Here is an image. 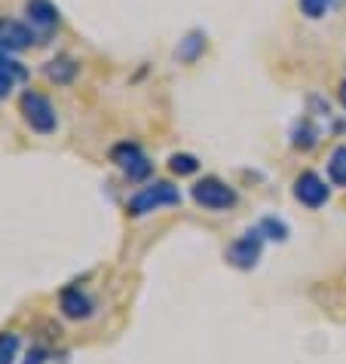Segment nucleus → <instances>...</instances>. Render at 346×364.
<instances>
[{"mask_svg":"<svg viewBox=\"0 0 346 364\" xmlns=\"http://www.w3.org/2000/svg\"><path fill=\"white\" fill-rule=\"evenodd\" d=\"M166 205H181V190L169 181H150L147 187H141L138 193H132L126 199V211L132 218H145L157 208H166Z\"/></svg>","mask_w":346,"mask_h":364,"instance_id":"obj_1","label":"nucleus"},{"mask_svg":"<svg viewBox=\"0 0 346 364\" xmlns=\"http://www.w3.org/2000/svg\"><path fill=\"white\" fill-rule=\"evenodd\" d=\"M19 110H22V119L28 123L31 132H37V135H53L56 132L58 117H56L53 101H49L46 95L28 89V92H22V98H19Z\"/></svg>","mask_w":346,"mask_h":364,"instance_id":"obj_2","label":"nucleus"},{"mask_svg":"<svg viewBox=\"0 0 346 364\" xmlns=\"http://www.w3.org/2000/svg\"><path fill=\"white\" fill-rule=\"evenodd\" d=\"M110 163L123 171L129 181H145V178H150V171H154V163H150L147 154L135 141H123V144L110 147Z\"/></svg>","mask_w":346,"mask_h":364,"instance_id":"obj_3","label":"nucleus"},{"mask_svg":"<svg viewBox=\"0 0 346 364\" xmlns=\"http://www.w3.org/2000/svg\"><path fill=\"white\" fill-rule=\"evenodd\" d=\"M190 196L196 205L209 208V211H227L236 205V190L230 184H224L221 178H202L190 187Z\"/></svg>","mask_w":346,"mask_h":364,"instance_id":"obj_4","label":"nucleus"},{"mask_svg":"<svg viewBox=\"0 0 346 364\" xmlns=\"http://www.w3.org/2000/svg\"><path fill=\"white\" fill-rule=\"evenodd\" d=\"M261 248H263V232L258 227L248 230V232H242V236L227 248L230 267H236V269H254V267H258V260H261Z\"/></svg>","mask_w":346,"mask_h":364,"instance_id":"obj_5","label":"nucleus"},{"mask_svg":"<svg viewBox=\"0 0 346 364\" xmlns=\"http://www.w3.org/2000/svg\"><path fill=\"white\" fill-rule=\"evenodd\" d=\"M331 196V187L315 175V171H303V175L294 178V199L307 208H322Z\"/></svg>","mask_w":346,"mask_h":364,"instance_id":"obj_6","label":"nucleus"},{"mask_svg":"<svg viewBox=\"0 0 346 364\" xmlns=\"http://www.w3.org/2000/svg\"><path fill=\"white\" fill-rule=\"evenodd\" d=\"M37 40L34 28L25 22H16V18H0V53H19V49H28Z\"/></svg>","mask_w":346,"mask_h":364,"instance_id":"obj_7","label":"nucleus"},{"mask_svg":"<svg viewBox=\"0 0 346 364\" xmlns=\"http://www.w3.org/2000/svg\"><path fill=\"white\" fill-rule=\"evenodd\" d=\"M25 16L37 31H53L62 22V13H58L53 0H25Z\"/></svg>","mask_w":346,"mask_h":364,"instance_id":"obj_8","label":"nucleus"},{"mask_svg":"<svg viewBox=\"0 0 346 364\" xmlns=\"http://www.w3.org/2000/svg\"><path fill=\"white\" fill-rule=\"evenodd\" d=\"M58 309H62L65 318H89V312H93V300H89L80 288H65L62 294H58Z\"/></svg>","mask_w":346,"mask_h":364,"instance_id":"obj_9","label":"nucleus"},{"mask_svg":"<svg viewBox=\"0 0 346 364\" xmlns=\"http://www.w3.org/2000/svg\"><path fill=\"white\" fill-rule=\"evenodd\" d=\"M25 77H28V70L19 65L16 58H9V53H0V101H4L9 95V89Z\"/></svg>","mask_w":346,"mask_h":364,"instance_id":"obj_10","label":"nucleus"},{"mask_svg":"<svg viewBox=\"0 0 346 364\" xmlns=\"http://www.w3.org/2000/svg\"><path fill=\"white\" fill-rule=\"evenodd\" d=\"M43 74H46V80H53V83L68 86L70 80L77 77V62H74V58H68V55H56V58H49V62H46Z\"/></svg>","mask_w":346,"mask_h":364,"instance_id":"obj_11","label":"nucleus"},{"mask_svg":"<svg viewBox=\"0 0 346 364\" xmlns=\"http://www.w3.org/2000/svg\"><path fill=\"white\" fill-rule=\"evenodd\" d=\"M206 53V34L202 31H190L184 40L178 43V49H175V55H178V62H196V58Z\"/></svg>","mask_w":346,"mask_h":364,"instance_id":"obj_12","label":"nucleus"},{"mask_svg":"<svg viewBox=\"0 0 346 364\" xmlns=\"http://www.w3.org/2000/svg\"><path fill=\"white\" fill-rule=\"evenodd\" d=\"M328 178L337 187H346V144L331 150V156H328Z\"/></svg>","mask_w":346,"mask_h":364,"instance_id":"obj_13","label":"nucleus"},{"mask_svg":"<svg viewBox=\"0 0 346 364\" xmlns=\"http://www.w3.org/2000/svg\"><path fill=\"white\" fill-rule=\"evenodd\" d=\"M169 168L175 171V175H196V171H199V159L193 154H172L169 156Z\"/></svg>","mask_w":346,"mask_h":364,"instance_id":"obj_14","label":"nucleus"},{"mask_svg":"<svg viewBox=\"0 0 346 364\" xmlns=\"http://www.w3.org/2000/svg\"><path fill=\"white\" fill-rule=\"evenodd\" d=\"M258 230L263 232V239H273V242H285L288 239V227H285V220H276V218H263Z\"/></svg>","mask_w":346,"mask_h":364,"instance_id":"obj_15","label":"nucleus"},{"mask_svg":"<svg viewBox=\"0 0 346 364\" xmlns=\"http://www.w3.org/2000/svg\"><path fill=\"white\" fill-rule=\"evenodd\" d=\"M315 141H319V135H315V129H313L310 123H298V126H294V132H291V144H294V147L310 150Z\"/></svg>","mask_w":346,"mask_h":364,"instance_id":"obj_16","label":"nucleus"},{"mask_svg":"<svg viewBox=\"0 0 346 364\" xmlns=\"http://www.w3.org/2000/svg\"><path fill=\"white\" fill-rule=\"evenodd\" d=\"M16 352H19V337L16 333H0V364H16Z\"/></svg>","mask_w":346,"mask_h":364,"instance_id":"obj_17","label":"nucleus"},{"mask_svg":"<svg viewBox=\"0 0 346 364\" xmlns=\"http://www.w3.org/2000/svg\"><path fill=\"white\" fill-rule=\"evenodd\" d=\"M298 4H300V13L307 18H322L337 0H298Z\"/></svg>","mask_w":346,"mask_h":364,"instance_id":"obj_18","label":"nucleus"},{"mask_svg":"<svg viewBox=\"0 0 346 364\" xmlns=\"http://www.w3.org/2000/svg\"><path fill=\"white\" fill-rule=\"evenodd\" d=\"M43 361H46V352H43V349H37V346L28 352V358H25V364H43Z\"/></svg>","mask_w":346,"mask_h":364,"instance_id":"obj_19","label":"nucleus"}]
</instances>
